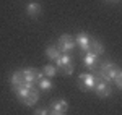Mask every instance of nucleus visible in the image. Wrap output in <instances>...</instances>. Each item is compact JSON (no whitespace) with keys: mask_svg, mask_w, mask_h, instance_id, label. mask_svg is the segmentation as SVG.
Here are the masks:
<instances>
[{"mask_svg":"<svg viewBox=\"0 0 122 115\" xmlns=\"http://www.w3.org/2000/svg\"><path fill=\"white\" fill-rule=\"evenodd\" d=\"M34 115H47V109H44V107L42 109H36L34 110Z\"/></svg>","mask_w":122,"mask_h":115,"instance_id":"18","label":"nucleus"},{"mask_svg":"<svg viewBox=\"0 0 122 115\" xmlns=\"http://www.w3.org/2000/svg\"><path fill=\"white\" fill-rule=\"evenodd\" d=\"M51 115H64V114H54V112H52V114H51Z\"/></svg>","mask_w":122,"mask_h":115,"instance_id":"19","label":"nucleus"},{"mask_svg":"<svg viewBox=\"0 0 122 115\" xmlns=\"http://www.w3.org/2000/svg\"><path fill=\"white\" fill-rule=\"evenodd\" d=\"M88 52H91V54H94L96 57H99V55L104 54V46L101 44V41L91 39V42H90V50H88Z\"/></svg>","mask_w":122,"mask_h":115,"instance_id":"12","label":"nucleus"},{"mask_svg":"<svg viewBox=\"0 0 122 115\" xmlns=\"http://www.w3.org/2000/svg\"><path fill=\"white\" fill-rule=\"evenodd\" d=\"M112 81L116 83L117 89H122V71H121V73H117V75L114 76V79H112Z\"/></svg>","mask_w":122,"mask_h":115,"instance_id":"17","label":"nucleus"},{"mask_svg":"<svg viewBox=\"0 0 122 115\" xmlns=\"http://www.w3.org/2000/svg\"><path fill=\"white\" fill-rule=\"evenodd\" d=\"M94 81H96V76L93 73H81L78 76V84L81 91H91L94 87Z\"/></svg>","mask_w":122,"mask_h":115,"instance_id":"7","label":"nucleus"},{"mask_svg":"<svg viewBox=\"0 0 122 115\" xmlns=\"http://www.w3.org/2000/svg\"><path fill=\"white\" fill-rule=\"evenodd\" d=\"M41 13V5L38 2H29L26 5V15L28 16H39Z\"/></svg>","mask_w":122,"mask_h":115,"instance_id":"13","label":"nucleus"},{"mask_svg":"<svg viewBox=\"0 0 122 115\" xmlns=\"http://www.w3.org/2000/svg\"><path fill=\"white\" fill-rule=\"evenodd\" d=\"M93 91L98 94L99 97H109L111 96V92H112V89H111V84L107 83V81H104L101 79L99 76H96V81H94V87Z\"/></svg>","mask_w":122,"mask_h":115,"instance_id":"4","label":"nucleus"},{"mask_svg":"<svg viewBox=\"0 0 122 115\" xmlns=\"http://www.w3.org/2000/svg\"><path fill=\"white\" fill-rule=\"evenodd\" d=\"M90 42H91V37H90L86 32H80V34L75 37V44H76V46H80L81 50H85V52L90 50Z\"/></svg>","mask_w":122,"mask_h":115,"instance_id":"8","label":"nucleus"},{"mask_svg":"<svg viewBox=\"0 0 122 115\" xmlns=\"http://www.w3.org/2000/svg\"><path fill=\"white\" fill-rule=\"evenodd\" d=\"M56 68L62 73V75H72L73 73V60L68 54H62L60 57L56 60Z\"/></svg>","mask_w":122,"mask_h":115,"instance_id":"3","label":"nucleus"},{"mask_svg":"<svg viewBox=\"0 0 122 115\" xmlns=\"http://www.w3.org/2000/svg\"><path fill=\"white\" fill-rule=\"evenodd\" d=\"M83 63H85V67L88 68L90 71H93L94 68H96V63H98V57H96L94 54H91V52H85Z\"/></svg>","mask_w":122,"mask_h":115,"instance_id":"9","label":"nucleus"},{"mask_svg":"<svg viewBox=\"0 0 122 115\" xmlns=\"http://www.w3.org/2000/svg\"><path fill=\"white\" fill-rule=\"evenodd\" d=\"M51 109H52L54 114H65L67 110H68V104H67V101H64V99L54 101V102L51 104Z\"/></svg>","mask_w":122,"mask_h":115,"instance_id":"10","label":"nucleus"},{"mask_svg":"<svg viewBox=\"0 0 122 115\" xmlns=\"http://www.w3.org/2000/svg\"><path fill=\"white\" fill-rule=\"evenodd\" d=\"M21 73H23V78H25V81L29 83V84H36L39 79L42 78V73H41V70L38 68H23L21 70Z\"/></svg>","mask_w":122,"mask_h":115,"instance_id":"6","label":"nucleus"},{"mask_svg":"<svg viewBox=\"0 0 122 115\" xmlns=\"http://www.w3.org/2000/svg\"><path fill=\"white\" fill-rule=\"evenodd\" d=\"M46 55H47V58H51V60H54V62H56L57 58L62 55V52H60L56 46H49V47L46 49Z\"/></svg>","mask_w":122,"mask_h":115,"instance_id":"14","label":"nucleus"},{"mask_svg":"<svg viewBox=\"0 0 122 115\" xmlns=\"http://www.w3.org/2000/svg\"><path fill=\"white\" fill-rule=\"evenodd\" d=\"M10 83H11V87H18V86H23V84H26V81H25V78H23V73H21V70H16V71H13V75L10 76Z\"/></svg>","mask_w":122,"mask_h":115,"instance_id":"11","label":"nucleus"},{"mask_svg":"<svg viewBox=\"0 0 122 115\" xmlns=\"http://www.w3.org/2000/svg\"><path fill=\"white\" fill-rule=\"evenodd\" d=\"M41 73H42L46 78H52V76L57 75V68L54 67V65H44V68L41 70Z\"/></svg>","mask_w":122,"mask_h":115,"instance_id":"16","label":"nucleus"},{"mask_svg":"<svg viewBox=\"0 0 122 115\" xmlns=\"http://www.w3.org/2000/svg\"><path fill=\"white\" fill-rule=\"evenodd\" d=\"M117 73H121V68L117 67L116 63H112V62H104L99 67V78L104 79V81H107V83L112 81Z\"/></svg>","mask_w":122,"mask_h":115,"instance_id":"2","label":"nucleus"},{"mask_svg":"<svg viewBox=\"0 0 122 115\" xmlns=\"http://www.w3.org/2000/svg\"><path fill=\"white\" fill-rule=\"evenodd\" d=\"M38 86H39L41 91H51V89H52V81H51L49 78L44 76V78H41V79L38 81Z\"/></svg>","mask_w":122,"mask_h":115,"instance_id":"15","label":"nucleus"},{"mask_svg":"<svg viewBox=\"0 0 122 115\" xmlns=\"http://www.w3.org/2000/svg\"><path fill=\"white\" fill-rule=\"evenodd\" d=\"M75 39L72 37V36H68V34H64V36H60L59 37V42H57L56 47L62 52V54H68V52H72L73 47H75Z\"/></svg>","mask_w":122,"mask_h":115,"instance_id":"5","label":"nucleus"},{"mask_svg":"<svg viewBox=\"0 0 122 115\" xmlns=\"http://www.w3.org/2000/svg\"><path fill=\"white\" fill-rule=\"evenodd\" d=\"M13 91H15V94L18 97V101L21 104H25V106H34L36 102L39 101V91L34 87V84H23V86H18V87H13Z\"/></svg>","mask_w":122,"mask_h":115,"instance_id":"1","label":"nucleus"}]
</instances>
